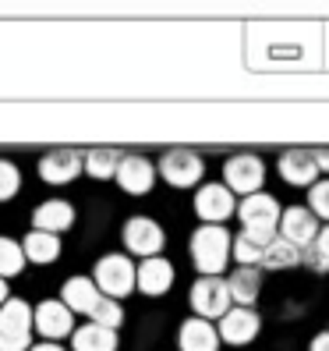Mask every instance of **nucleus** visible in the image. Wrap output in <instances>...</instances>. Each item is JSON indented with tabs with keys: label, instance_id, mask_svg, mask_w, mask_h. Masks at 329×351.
I'll return each mask as SVG.
<instances>
[{
	"label": "nucleus",
	"instance_id": "f03ea898",
	"mask_svg": "<svg viewBox=\"0 0 329 351\" xmlns=\"http://www.w3.org/2000/svg\"><path fill=\"white\" fill-rule=\"evenodd\" d=\"M36 313L22 298H8L0 308V351H32Z\"/></svg>",
	"mask_w": 329,
	"mask_h": 351
},
{
	"label": "nucleus",
	"instance_id": "a878e982",
	"mask_svg": "<svg viewBox=\"0 0 329 351\" xmlns=\"http://www.w3.org/2000/svg\"><path fill=\"white\" fill-rule=\"evenodd\" d=\"M25 249H22V245H18V241H11V238H4V234H0V277H18V274H22L25 270Z\"/></svg>",
	"mask_w": 329,
	"mask_h": 351
},
{
	"label": "nucleus",
	"instance_id": "412c9836",
	"mask_svg": "<svg viewBox=\"0 0 329 351\" xmlns=\"http://www.w3.org/2000/svg\"><path fill=\"white\" fill-rule=\"evenodd\" d=\"M71 348L75 351H117V330H107L99 323H85L71 334Z\"/></svg>",
	"mask_w": 329,
	"mask_h": 351
},
{
	"label": "nucleus",
	"instance_id": "9d476101",
	"mask_svg": "<svg viewBox=\"0 0 329 351\" xmlns=\"http://www.w3.org/2000/svg\"><path fill=\"white\" fill-rule=\"evenodd\" d=\"M220 330V341L223 344H231V348H241V344H252L259 337V330H262V319L255 308H244V305H234L227 316H223L216 323Z\"/></svg>",
	"mask_w": 329,
	"mask_h": 351
},
{
	"label": "nucleus",
	"instance_id": "393cba45",
	"mask_svg": "<svg viewBox=\"0 0 329 351\" xmlns=\"http://www.w3.org/2000/svg\"><path fill=\"white\" fill-rule=\"evenodd\" d=\"M265 249H269V241H265V238H259V234L241 231V234L234 238V259H237L241 266H262V256H265Z\"/></svg>",
	"mask_w": 329,
	"mask_h": 351
},
{
	"label": "nucleus",
	"instance_id": "a211bd4d",
	"mask_svg": "<svg viewBox=\"0 0 329 351\" xmlns=\"http://www.w3.org/2000/svg\"><path fill=\"white\" fill-rule=\"evenodd\" d=\"M75 223V206L64 199H50L39 202L32 210V231H47V234H60Z\"/></svg>",
	"mask_w": 329,
	"mask_h": 351
},
{
	"label": "nucleus",
	"instance_id": "f8f14e48",
	"mask_svg": "<svg viewBox=\"0 0 329 351\" xmlns=\"http://www.w3.org/2000/svg\"><path fill=\"white\" fill-rule=\"evenodd\" d=\"M280 238H287L291 245H298V249H308V245H315V238H319V217L308 210V206H291V210H283V217H280Z\"/></svg>",
	"mask_w": 329,
	"mask_h": 351
},
{
	"label": "nucleus",
	"instance_id": "9b49d317",
	"mask_svg": "<svg viewBox=\"0 0 329 351\" xmlns=\"http://www.w3.org/2000/svg\"><path fill=\"white\" fill-rule=\"evenodd\" d=\"M36 334H43L47 341H60L75 334V313L60 302V298H47L36 305Z\"/></svg>",
	"mask_w": 329,
	"mask_h": 351
},
{
	"label": "nucleus",
	"instance_id": "423d86ee",
	"mask_svg": "<svg viewBox=\"0 0 329 351\" xmlns=\"http://www.w3.org/2000/svg\"><path fill=\"white\" fill-rule=\"evenodd\" d=\"M223 184L234 192V195H255L262 184H265V163L252 153H237L223 163Z\"/></svg>",
	"mask_w": 329,
	"mask_h": 351
},
{
	"label": "nucleus",
	"instance_id": "7c9ffc66",
	"mask_svg": "<svg viewBox=\"0 0 329 351\" xmlns=\"http://www.w3.org/2000/svg\"><path fill=\"white\" fill-rule=\"evenodd\" d=\"M312 351H329V330L319 337H312Z\"/></svg>",
	"mask_w": 329,
	"mask_h": 351
},
{
	"label": "nucleus",
	"instance_id": "473e14b6",
	"mask_svg": "<svg viewBox=\"0 0 329 351\" xmlns=\"http://www.w3.org/2000/svg\"><path fill=\"white\" fill-rule=\"evenodd\" d=\"M32 351H64V348H60V344H53V341H47V344H36Z\"/></svg>",
	"mask_w": 329,
	"mask_h": 351
},
{
	"label": "nucleus",
	"instance_id": "5701e85b",
	"mask_svg": "<svg viewBox=\"0 0 329 351\" xmlns=\"http://www.w3.org/2000/svg\"><path fill=\"white\" fill-rule=\"evenodd\" d=\"M298 263H304V249H298V245H291L287 238L276 234L262 256V270H291Z\"/></svg>",
	"mask_w": 329,
	"mask_h": 351
},
{
	"label": "nucleus",
	"instance_id": "b1692460",
	"mask_svg": "<svg viewBox=\"0 0 329 351\" xmlns=\"http://www.w3.org/2000/svg\"><path fill=\"white\" fill-rule=\"evenodd\" d=\"M120 156L117 149H89L85 153V174L89 178H96V181H107V178H117V171H120Z\"/></svg>",
	"mask_w": 329,
	"mask_h": 351
},
{
	"label": "nucleus",
	"instance_id": "dca6fc26",
	"mask_svg": "<svg viewBox=\"0 0 329 351\" xmlns=\"http://www.w3.org/2000/svg\"><path fill=\"white\" fill-rule=\"evenodd\" d=\"M117 184L128 195H146L156 184V167L146 156H124L120 160V171H117Z\"/></svg>",
	"mask_w": 329,
	"mask_h": 351
},
{
	"label": "nucleus",
	"instance_id": "ddd939ff",
	"mask_svg": "<svg viewBox=\"0 0 329 351\" xmlns=\"http://www.w3.org/2000/svg\"><path fill=\"white\" fill-rule=\"evenodd\" d=\"M276 171L287 184H298V189H312L319 178V156L315 149H287L276 163Z\"/></svg>",
	"mask_w": 329,
	"mask_h": 351
},
{
	"label": "nucleus",
	"instance_id": "aec40b11",
	"mask_svg": "<svg viewBox=\"0 0 329 351\" xmlns=\"http://www.w3.org/2000/svg\"><path fill=\"white\" fill-rule=\"evenodd\" d=\"M227 287H231V298L237 305L252 308V302L262 291V270H255V266H237V270L227 277Z\"/></svg>",
	"mask_w": 329,
	"mask_h": 351
},
{
	"label": "nucleus",
	"instance_id": "2eb2a0df",
	"mask_svg": "<svg viewBox=\"0 0 329 351\" xmlns=\"http://www.w3.org/2000/svg\"><path fill=\"white\" fill-rule=\"evenodd\" d=\"M220 330L209 323V319H202V316H192V319H184L181 330H177V348L181 351H220Z\"/></svg>",
	"mask_w": 329,
	"mask_h": 351
},
{
	"label": "nucleus",
	"instance_id": "c85d7f7f",
	"mask_svg": "<svg viewBox=\"0 0 329 351\" xmlns=\"http://www.w3.org/2000/svg\"><path fill=\"white\" fill-rule=\"evenodd\" d=\"M308 210H312L315 217H322V220H329V178L315 181L312 189H308Z\"/></svg>",
	"mask_w": 329,
	"mask_h": 351
},
{
	"label": "nucleus",
	"instance_id": "6ab92c4d",
	"mask_svg": "<svg viewBox=\"0 0 329 351\" xmlns=\"http://www.w3.org/2000/svg\"><path fill=\"white\" fill-rule=\"evenodd\" d=\"M60 302H64L71 313L92 316V308L103 302V291L96 287L92 277H71V280H64V287H60Z\"/></svg>",
	"mask_w": 329,
	"mask_h": 351
},
{
	"label": "nucleus",
	"instance_id": "0eeeda50",
	"mask_svg": "<svg viewBox=\"0 0 329 351\" xmlns=\"http://www.w3.org/2000/svg\"><path fill=\"white\" fill-rule=\"evenodd\" d=\"M202 171H205V163L192 149H170L159 160V174L167 184H174V189H192V184H198Z\"/></svg>",
	"mask_w": 329,
	"mask_h": 351
},
{
	"label": "nucleus",
	"instance_id": "cd10ccee",
	"mask_svg": "<svg viewBox=\"0 0 329 351\" xmlns=\"http://www.w3.org/2000/svg\"><path fill=\"white\" fill-rule=\"evenodd\" d=\"M18 189H22V171H18L11 160H0V202L14 199Z\"/></svg>",
	"mask_w": 329,
	"mask_h": 351
},
{
	"label": "nucleus",
	"instance_id": "20e7f679",
	"mask_svg": "<svg viewBox=\"0 0 329 351\" xmlns=\"http://www.w3.org/2000/svg\"><path fill=\"white\" fill-rule=\"evenodd\" d=\"M92 280H96V287H99L107 298H124V295H131L135 287H138V266H135L128 256L110 252V256H103V259L96 263Z\"/></svg>",
	"mask_w": 329,
	"mask_h": 351
},
{
	"label": "nucleus",
	"instance_id": "1a4fd4ad",
	"mask_svg": "<svg viewBox=\"0 0 329 351\" xmlns=\"http://www.w3.org/2000/svg\"><path fill=\"white\" fill-rule=\"evenodd\" d=\"M195 213L202 223H223L234 217V192L223 181H209L195 192Z\"/></svg>",
	"mask_w": 329,
	"mask_h": 351
},
{
	"label": "nucleus",
	"instance_id": "39448f33",
	"mask_svg": "<svg viewBox=\"0 0 329 351\" xmlns=\"http://www.w3.org/2000/svg\"><path fill=\"white\" fill-rule=\"evenodd\" d=\"M188 302H192V308H195V316H202V319H223L231 313V287H227V280L223 277H198L195 284H192V295H188Z\"/></svg>",
	"mask_w": 329,
	"mask_h": 351
},
{
	"label": "nucleus",
	"instance_id": "f257e3e1",
	"mask_svg": "<svg viewBox=\"0 0 329 351\" xmlns=\"http://www.w3.org/2000/svg\"><path fill=\"white\" fill-rule=\"evenodd\" d=\"M192 263L202 277H220L231 263L234 252V238L223 223H202L198 231L192 234Z\"/></svg>",
	"mask_w": 329,
	"mask_h": 351
},
{
	"label": "nucleus",
	"instance_id": "6e6552de",
	"mask_svg": "<svg viewBox=\"0 0 329 351\" xmlns=\"http://www.w3.org/2000/svg\"><path fill=\"white\" fill-rule=\"evenodd\" d=\"M124 245L128 252L142 256V259H153L163 252V245H167V234H163V227L149 217H131L124 223Z\"/></svg>",
	"mask_w": 329,
	"mask_h": 351
},
{
	"label": "nucleus",
	"instance_id": "4468645a",
	"mask_svg": "<svg viewBox=\"0 0 329 351\" xmlns=\"http://www.w3.org/2000/svg\"><path fill=\"white\" fill-rule=\"evenodd\" d=\"M78 171H85V153L78 149H50L39 160V178L50 184H68L78 178Z\"/></svg>",
	"mask_w": 329,
	"mask_h": 351
},
{
	"label": "nucleus",
	"instance_id": "72a5a7b5",
	"mask_svg": "<svg viewBox=\"0 0 329 351\" xmlns=\"http://www.w3.org/2000/svg\"><path fill=\"white\" fill-rule=\"evenodd\" d=\"M11 295H8V280L4 277H0V308H4V302H8Z\"/></svg>",
	"mask_w": 329,
	"mask_h": 351
},
{
	"label": "nucleus",
	"instance_id": "2f4dec72",
	"mask_svg": "<svg viewBox=\"0 0 329 351\" xmlns=\"http://www.w3.org/2000/svg\"><path fill=\"white\" fill-rule=\"evenodd\" d=\"M315 156H319V167L329 171V149H315Z\"/></svg>",
	"mask_w": 329,
	"mask_h": 351
},
{
	"label": "nucleus",
	"instance_id": "bb28decb",
	"mask_svg": "<svg viewBox=\"0 0 329 351\" xmlns=\"http://www.w3.org/2000/svg\"><path fill=\"white\" fill-rule=\"evenodd\" d=\"M89 319L99 323V326H107V330H117L120 323H124V308H120L117 298H107V295H103V302L92 308V316H89Z\"/></svg>",
	"mask_w": 329,
	"mask_h": 351
},
{
	"label": "nucleus",
	"instance_id": "7ed1b4c3",
	"mask_svg": "<svg viewBox=\"0 0 329 351\" xmlns=\"http://www.w3.org/2000/svg\"><path fill=\"white\" fill-rule=\"evenodd\" d=\"M280 202L273 195H265V192H255L248 195L241 206H237V220H241V231H248V234H259L265 241H273L280 234Z\"/></svg>",
	"mask_w": 329,
	"mask_h": 351
},
{
	"label": "nucleus",
	"instance_id": "c756f323",
	"mask_svg": "<svg viewBox=\"0 0 329 351\" xmlns=\"http://www.w3.org/2000/svg\"><path fill=\"white\" fill-rule=\"evenodd\" d=\"M312 249H315V252H322V256L329 259V223H326L322 231H319V238H315V245H312Z\"/></svg>",
	"mask_w": 329,
	"mask_h": 351
},
{
	"label": "nucleus",
	"instance_id": "4be33fe9",
	"mask_svg": "<svg viewBox=\"0 0 329 351\" xmlns=\"http://www.w3.org/2000/svg\"><path fill=\"white\" fill-rule=\"evenodd\" d=\"M22 249H25V259L36 263V266H50L60 259V238L57 234H47V231H32L25 241H22Z\"/></svg>",
	"mask_w": 329,
	"mask_h": 351
},
{
	"label": "nucleus",
	"instance_id": "f3484780",
	"mask_svg": "<svg viewBox=\"0 0 329 351\" xmlns=\"http://www.w3.org/2000/svg\"><path fill=\"white\" fill-rule=\"evenodd\" d=\"M174 287V266L163 259V256H153V259H142L138 266V291L149 295V298H159Z\"/></svg>",
	"mask_w": 329,
	"mask_h": 351
}]
</instances>
